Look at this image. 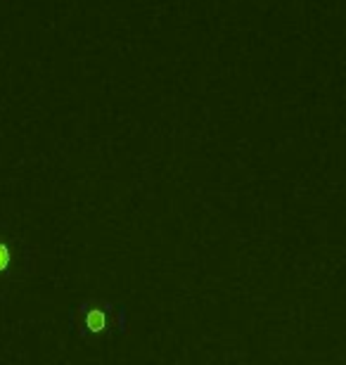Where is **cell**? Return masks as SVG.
I'll list each match as a JSON object with an SVG mask.
<instances>
[{"label": "cell", "instance_id": "cell-1", "mask_svg": "<svg viewBox=\"0 0 346 365\" xmlns=\"http://www.w3.org/2000/svg\"><path fill=\"white\" fill-rule=\"evenodd\" d=\"M19 266H21L19 240L0 223V284L14 280L19 273Z\"/></svg>", "mask_w": 346, "mask_h": 365}, {"label": "cell", "instance_id": "cell-2", "mask_svg": "<svg viewBox=\"0 0 346 365\" xmlns=\"http://www.w3.org/2000/svg\"><path fill=\"white\" fill-rule=\"evenodd\" d=\"M78 325L86 334H100L102 330H107V311L100 306H81Z\"/></svg>", "mask_w": 346, "mask_h": 365}]
</instances>
